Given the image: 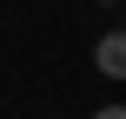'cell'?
<instances>
[{"label":"cell","mask_w":126,"mask_h":119,"mask_svg":"<svg viewBox=\"0 0 126 119\" xmlns=\"http://www.w3.org/2000/svg\"><path fill=\"white\" fill-rule=\"evenodd\" d=\"M93 119H126V106H100V113H93Z\"/></svg>","instance_id":"obj_2"},{"label":"cell","mask_w":126,"mask_h":119,"mask_svg":"<svg viewBox=\"0 0 126 119\" xmlns=\"http://www.w3.org/2000/svg\"><path fill=\"white\" fill-rule=\"evenodd\" d=\"M93 66H100L106 79H126V26L100 33V46H93Z\"/></svg>","instance_id":"obj_1"}]
</instances>
